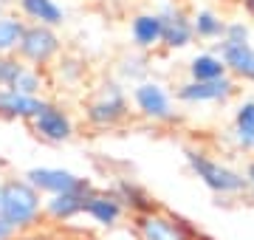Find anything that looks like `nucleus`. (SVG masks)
I'll return each instance as SVG.
<instances>
[{"label":"nucleus","mask_w":254,"mask_h":240,"mask_svg":"<svg viewBox=\"0 0 254 240\" xmlns=\"http://www.w3.org/2000/svg\"><path fill=\"white\" fill-rule=\"evenodd\" d=\"M0 218L9 221L20 235L34 232L43 223V195L23 176L0 181Z\"/></svg>","instance_id":"obj_1"},{"label":"nucleus","mask_w":254,"mask_h":240,"mask_svg":"<svg viewBox=\"0 0 254 240\" xmlns=\"http://www.w3.org/2000/svg\"><path fill=\"white\" fill-rule=\"evenodd\" d=\"M184 158H187L190 173L212 195H218V198H243L246 195L243 170H237V167L226 164L220 158L209 156L206 150H200V147H184Z\"/></svg>","instance_id":"obj_2"},{"label":"nucleus","mask_w":254,"mask_h":240,"mask_svg":"<svg viewBox=\"0 0 254 240\" xmlns=\"http://www.w3.org/2000/svg\"><path fill=\"white\" fill-rule=\"evenodd\" d=\"M130 116H133L130 93L116 79H108L85 102V124L91 130H119L122 124H127Z\"/></svg>","instance_id":"obj_3"},{"label":"nucleus","mask_w":254,"mask_h":240,"mask_svg":"<svg viewBox=\"0 0 254 240\" xmlns=\"http://www.w3.org/2000/svg\"><path fill=\"white\" fill-rule=\"evenodd\" d=\"M130 105H133V113L150 124H175L181 119V113L175 111V96L158 79H144L133 85Z\"/></svg>","instance_id":"obj_4"},{"label":"nucleus","mask_w":254,"mask_h":240,"mask_svg":"<svg viewBox=\"0 0 254 240\" xmlns=\"http://www.w3.org/2000/svg\"><path fill=\"white\" fill-rule=\"evenodd\" d=\"M130 229H133L136 240H198V235H200L187 218L170 212L164 206L133 218Z\"/></svg>","instance_id":"obj_5"},{"label":"nucleus","mask_w":254,"mask_h":240,"mask_svg":"<svg viewBox=\"0 0 254 240\" xmlns=\"http://www.w3.org/2000/svg\"><path fill=\"white\" fill-rule=\"evenodd\" d=\"M14 54H17L26 65L48 68L57 57L63 54V40L57 34V28L40 26V23H26L23 37H20V46H17Z\"/></svg>","instance_id":"obj_6"},{"label":"nucleus","mask_w":254,"mask_h":240,"mask_svg":"<svg viewBox=\"0 0 254 240\" xmlns=\"http://www.w3.org/2000/svg\"><path fill=\"white\" fill-rule=\"evenodd\" d=\"M31 133L46 144H68L76 136V121L60 102L43 99L40 111L34 113V119L28 121Z\"/></svg>","instance_id":"obj_7"},{"label":"nucleus","mask_w":254,"mask_h":240,"mask_svg":"<svg viewBox=\"0 0 254 240\" xmlns=\"http://www.w3.org/2000/svg\"><path fill=\"white\" fill-rule=\"evenodd\" d=\"M161 48L164 51H184L195 43V31H192V14L184 9L181 3L167 0L161 9Z\"/></svg>","instance_id":"obj_8"},{"label":"nucleus","mask_w":254,"mask_h":240,"mask_svg":"<svg viewBox=\"0 0 254 240\" xmlns=\"http://www.w3.org/2000/svg\"><path fill=\"white\" fill-rule=\"evenodd\" d=\"M85 218L96 226V229L102 232H113L119 229V226H125V206H122V201H119L116 195H113V189H105V186H93L91 192L85 195Z\"/></svg>","instance_id":"obj_9"},{"label":"nucleus","mask_w":254,"mask_h":240,"mask_svg":"<svg viewBox=\"0 0 254 240\" xmlns=\"http://www.w3.org/2000/svg\"><path fill=\"white\" fill-rule=\"evenodd\" d=\"M23 178H26L43 198L60 195V192H71V189H82V186H91L88 178L76 176L73 170H65V167H31V170L23 173Z\"/></svg>","instance_id":"obj_10"},{"label":"nucleus","mask_w":254,"mask_h":240,"mask_svg":"<svg viewBox=\"0 0 254 240\" xmlns=\"http://www.w3.org/2000/svg\"><path fill=\"white\" fill-rule=\"evenodd\" d=\"M232 96H237V82L232 76L215 79V82H181L175 88V102L181 105H226Z\"/></svg>","instance_id":"obj_11"},{"label":"nucleus","mask_w":254,"mask_h":240,"mask_svg":"<svg viewBox=\"0 0 254 240\" xmlns=\"http://www.w3.org/2000/svg\"><path fill=\"white\" fill-rule=\"evenodd\" d=\"M91 189H93V184L82 186V189H71V192L43 198V221H51L54 226H68L71 221L82 218V212H85V195Z\"/></svg>","instance_id":"obj_12"},{"label":"nucleus","mask_w":254,"mask_h":240,"mask_svg":"<svg viewBox=\"0 0 254 240\" xmlns=\"http://www.w3.org/2000/svg\"><path fill=\"white\" fill-rule=\"evenodd\" d=\"M218 54L226 65V74L235 82H252L254 85V46L252 43H218Z\"/></svg>","instance_id":"obj_13"},{"label":"nucleus","mask_w":254,"mask_h":240,"mask_svg":"<svg viewBox=\"0 0 254 240\" xmlns=\"http://www.w3.org/2000/svg\"><path fill=\"white\" fill-rule=\"evenodd\" d=\"M110 189H113V195L122 201V206H125V212L130 215V218L147 215V212H153V209L161 206V203L150 195V189L141 186L138 181H133V178H116Z\"/></svg>","instance_id":"obj_14"},{"label":"nucleus","mask_w":254,"mask_h":240,"mask_svg":"<svg viewBox=\"0 0 254 240\" xmlns=\"http://www.w3.org/2000/svg\"><path fill=\"white\" fill-rule=\"evenodd\" d=\"M229 141L237 153L254 156V99H240L232 111Z\"/></svg>","instance_id":"obj_15"},{"label":"nucleus","mask_w":254,"mask_h":240,"mask_svg":"<svg viewBox=\"0 0 254 240\" xmlns=\"http://www.w3.org/2000/svg\"><path fill=\"white\" fill-rule=\"evenodd\" d=\"M130 43L141 54L161 48V17H158V11H136L130 17Z\"/></svg>","instance_id":"obj_16"},{"label":"nucleus","mask_w":254,"mask_h":240,"mask_svg":"<svg viewBox=\"0 0 254 240\" xmlns=\"http://www.w3.org/2000/svg\"><path fill=\"white\" fill-rule=\"evenodd\" d=\"M43 99L37 96H23L11 88H0V119L6 121H31L40 111Z\"/></svg>","instance_id":"obj_17"},{"label":"nucleus","mask_w":254,"mask_h":240,"mask_svg":"<svg viewBox=\"0 0 254 240\" xmlns=\"http://www.w3.org/2000/svg\"><path fill=\"white\" fill-rule=\"evenodd\" d=\"M17 6L26 20L40 23V26H48V28H60L65 23V17H68L57 0H17Z\"/></svg>","instance_id":"obj_18"},{"label":"nucleus","mask_w":254,"mask_h":240,"mask_svg":"<svg viewBox=\"0 0 254 240\" xmlns=\"http://www.w3.org/2000/svg\"><path fill=\"white\" fill-rule=\"evenodd\" d=\"M187 74H190L192 82H215V79H223L226 74V65L220 60L218 51H200L187 62Z\"/></svg>","instance_id":"obj_19"},{"label":"nucleus","mask_w":254,"mask_h":240,"mask_svg":"<svg viewBox=\"0 0 254 240\" xmlns=\"http://www.w3.org/2000/svg\"><path fill=\"white\" fill-rule=\"evenodd\" d=\"M226 23L229 20L223 17V14H218L215 9L192 11V31H195V40H203V43H220L223 34H226Z\"/></svg>","instance_id":"obj_20"},{"label":"nucleus","mask_w":254,"mask_h":240,"mask_svg":"<svg viewBox=\"0 0 254 240\" xmlns=\"http://www.w3.org/2000/svg\"><path fill=\"white\" fill-rule=\"evenodd\" d=\"M51 88V79L46 76V68H34V65H26V71L17 76V82L11 91L23 93V96H37V99H46L43 93Z\"/></svg>","instance_id":"obj_21"},{"label":"nucleus","mask_w":254,"mask_h":240,"mask_svg":"<svg viewBox=\"0 0 254 240\" xmlns=\"http://www.w3.org/2000/svg\"><path fill=\"white\" fill-rule=\"evenodd\" d=\"M116 74L122 82H144L150 79V65H147V57L138 51V54H125L116 65Z\"/></svg>","instance_id":"obj_22"},{"label":"nucleus","mask_w":254,"mask_h":240,"mask_svg":"<svg viewBox=\"0 0 254 240\" xmlns=\"http://www.w3.org/2000/svg\"><path fill=\"white\" fill-rule=\"evenodd\" d=\"M23 28H26V20L17 17V14H3L0 17V57L17 51Z\"/></svg>","instance_id":"obj_23"},{"label":"nucleus","mask_w":254,"mask_h":240,"mask_svg":"<svg viewBox=\"0 0 254 240\" xmlns=\"http://www.w3.org/2000/svg\"><path fill=\"white\" fill-rule=\"evenodd\" d=\"M23 71H26V62L17 54H3L0 57V88H14Z\"/></svg>","instance_id":"obj_24"},{"label":"nucleus","mask_w":254,"mask_h":240,"mask_svg":"<svg viewBox=\"0 0 254 240\" xmlns=\"http://www.w3.org/2000/svg\"><path fill=\"white\" fill-rule=\"evenodd\" d=\"M223 40L226 43H249V26H246L243 20H229Z\"/></svg>","instance_id":"obj_25"},{"label":"nucleus","mask_w":254,"mask_h":240,"mask_svg":"<svg viewBox=\"0 0 254 240\" xmlns=\"http://www.w3.org/2000/svg\"><path fill=\"white\" fill-rule=\"evenodd\" d=\"M243 176H246V195H243V198H249V201L254 203V158H249V161H246Z\"/></svg>","instance_id":"obj_26"},{"label":"nucleus","mask_w":254,"mask_h":240,"mask_svg":"<svg viewBox=\"0 0 254 240\" xmlns=\"http://www.w3.org/2000/svg\"><path fill=\"white\" fill-rule=\"evenodd\" d=\"M17 238H20V232L14 229L9 221H3V218H0V240H17Z\"/></svg>","instance_id":"obj_27"},{"label":"nucleus","mask_w":254,"mask_h":240,"mask_svg":"<svg viewBox=\"0 0 254 240\" xmlns=\"http://www.w3.org/2000/svg\"><path fill=\"white\" fill-rule=\"evenodd\" d=\"M243 11L254 20V0H243Z\"/></svg>","instance_id":"obj_28"},{"label":"nucleus","mask_w":254,"mask_h":240,"mask_svg":"<svg viewBox=\"0 0 254 240\" xmlns=\"http://www.w3.org/2000/svg\"><path fill=\"white\" fill-rule=\"evenodd\" d=\"M9 6H11V0H0V17L6 14V9H9Z\"/></svg>","instance_id":"obj_29"},{"label":"nucleus","mask_w":254,"mask_h":240,"mask_svg":"<svg viewBox=\"0 0 254 240\" xmlns=\"http://www.w3.org/2000/svg\"><path fill=\"white\" fill-rule=\"evenodd\" d=\"M48 240H76V238H68V235H57V238H48Z\"/></svg>","instance_id":"obj_30"},{"label":"nucleus","mask_w":254,"mask_h":240,"mask_svg":"<svg viewBox=\"0 0 254 240\" xmlns=\"http://www.w3.org/2000/svg\"><path fill=\"white\" fill-rule=\"evenodd\" d=\"M99 3H110V0H99Z\"/></svg>","instance_id":"obj_31"},{"label":"nucleus","mask_w":254,"mask_h":240,"mask_svg":"<svg viewBox=\"0 0 254 240\" xmlns=\"http://www.w3.org/2000/svg\"><path fill=\"white\" fill-rule=\"evenodd\" d=\"M0 181H3V178H0Z\"/></svg>","instance_id":"obj_32"}]
</instances>
